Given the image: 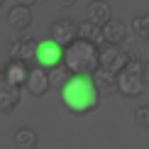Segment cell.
Wrapping results in <instances>:
<instances>
[{"label":"cell","mask_w":149,"mask_h":149,"mask_svg":"<svg viewBox=\"0 0 149 149\" xmlns=\"http://www.w3.org/2000/svg\"><path fill=\"white\" fill-rule=\"evenodd\" d=\"M61 100L73 115H88L98 108L100 95H98L91 76H71V81L61 88Z\"/></svg>","instance_id":"cell-1"},{"label":"cell","mask_w":149,"mask_h":149,"mask_svg":"<svg viewBox=\"0 0 149 149\" xmlns=\"http://www.w3.org/2000/svg\"><path fill=\"white\" fill-rule=\"evenodd\" d=\"M64 66L71 71V76H93L98 71V47L76 37L64 47Z\"/></svg>","instance_id":"cell-2"},{"label":"cell","mask_w":149,"mask_h":149,"mask_svg":"<svg viewBox=\"0 0 149 149\" xmlns=\"http://www.w3.org/2000/svg\"><path fill=\"white\" fill-rule=\"evenodd\" d=\"M117 81V93L122 98H139L144 91V78H142V59L130 56L125 69L115 76Z\"/></svg>","instance_id":"cell-3"},{"label":"cell","mask_w":149,"mask_h":149,"mask_svg":"<svg viewBox=\"0 0 149 149\" xmlns=\"http://www.w3.org/2000/svg\"><path fill=\"white\" fill-rule=\"evenodd\" d=\"M37 44H39V42H37L32 34H20V37H15V39L10 42L8 54H10V59L22 61L24 66L32 69V66H37Z\"/></svg>","instance_id":"cell-4"},{"label":"cell","mask_w":149,"mask_h":149,"mask_svg":"<svg viewBox=\"0 0 149 149\" xmlns=\"http://www.w3.org/2000/svg\"><path fill=\"white\" fill-rule=\"evenodd\" d=\"M132 54H127L122 47H113V44H103L98 49V69L103 71H110V73H120L125 69V64L130 61Z\"/></svg>","instance_id":"cell-5"},{"label":"cell","mask_w":149,"mask_h":149,"mask_svg":"<svg viewBox=\"0 0 149 149\" xmlns=\"http://www.w3.org/2000/svg\"><path fill=\"white\" fill-rule=\"evenodd\" d=\"M64 64V47L54 39H44L37 44V66L44 71H52Z\"/></svg>","instance_id":"cell-6"},{"label":"cell","mask_w":149,"mask_h":149,"mask_svg":"<svg viewBox=\"0 0 149 149\" xmlns=\"http://www.w3.org/2000/svg\"><path fill=\"white\" fill-rule=\"evenodd\" d=\"M76 37H78V24L73 20H69V17H59V20H54L52 27H49V39H54L61 47L71 44Z\"/></svg>","instance_id":"cell-7"},{"label":"cell","mask_w":149,"mask_h":149,"mask_svg":"<svg viewBox=\"0 0 149 149\" xmlns=\"http://www.w3.org/2000/svg\"><path fill=\"white\" fill-rule=\"evenodd\" d=\"M20 98H22V88L12 86L0 71V113H12L20 105Z\"/></svg>","instance_id":"cell-8"},{"label":"cell","mask_w":149,"mask_h":149,"mask_svg":"<svg viewBox=\"0 0 149 149\" xmlns=\"http://www.w3.org/2000/svg\"><path fill=\"white\" fill-rule=\"evenodd\" d=\"M130 37V24H125L122 20H108L103 24V42L105 44H113V47H122L125 39Z\"/></svg>","instance_id":"cell-9"},{"label":"cell","mask_w":149,"mask_h":149,"mask_svg":"<svg viewBox=\"0 0 149 149\" xmlns=\"http://www.w3.org/2000/svg\"><path fill=\"white\" fill-rule=\"evenodd\" d=\"M49 88H52L49 86V73L44 69H39V66H32L27 73V81H24V91L34 98H42Z\"/></svg>","instance_id":"cell-10"},{"label":"cell","mask_w":149,"mask_h":149,"mask_svg":"<svg viewBox=\"0 0 149 149\" xmlns=\"http://www.w3.org/2000/svg\"><path fill=\"white\" fill-rule=\"evenodd\" d=\"M86 20L103 27L108 20H113V8H110L108 0H91L88 8H86Z\"/></svg>","instance_id":"cell-11"},{"label":"cell","mask_w":149,"mask_h":149,"mask_svg":"<svg viewBox=\"0 0 149 149\" xmlns=\"http://www.w3.org/2000/svg\"><path fill=\"white\" fill-rule=\"evenodd\" d=\"M8 24L17 32H24V29L32 24V10L22 8V5H12L8 10Z\"/></svg>","instance_id":"cell-12"},{"label":"cell","mask_w":149,"mask_h":149,"mask_svg":"<svg viewBox=\"0 0 149 149\" xmlns=\"http://www.w3.org/2000/svg\"><path fill=\"white\" fill-rule=\"evenodd\" d=\"M91 81H93V86H95L98 95H110V93H117V81H115V73H110V71L98 69V71L91 76Z\"/></svg>","instance_id":"cell-13"},{"label":"cell","mask_w":149,"mask_h":149,"mask_svg":"<svg viewBox=\"0 0 149 149\" xmlns=\"http://www.w3.org/2000/svg\"><path fill=\"white\" fill-rule=\"evenodd\" d=\"M27 73H29V66H24L22 61H15V59H10L8 64H5V69H3V76L8 78L12 86H20V88H24Z\"/></svg>","instance_id":"cell-14"},{"label":"cell","mask_w":149,"mask_h":149,"mask_svg":"<svg viewBox=\"0 0 149 149\" xmlns=\"http://www.w3.org/2000/svg\"><path fill=\"white\" fill-rule=\"evenodd\" d=\"M78 39H86V42H91L93 47H98L100 49L105 42H103V27H98V24H93V22H81L78 24Z\"/></svg>","instance_id":"cell-15"},{"label":"cell","mask_w":149,"mask_h":149,"mask_svg":"<svg viewBox=\"0 0 149 149\" xmlns=\"http://www.w3.org/2000/svg\"><path fill=\"white\" fill-rule=\"evenodd\" d=\"M12 142H15L17 149H37L39 137H37V132H34L32 127H20L15 132V137H12Z\"/></svg>","instance_id":"cell-16"},{"label":"cell","mask_w":149,"mask_h":149,"mask_svg":"<svg viewBox=\"0 0 149 149\" xmlns=\"http://www.w3.org/2000/svg\"><path fill=\"white\" fill-rule=\"evenodd\" d=\"M130 32L134 34V39L149 42V12H144V15H137L132 22H130Z\"/></svg>","instance_id":"cell-17"},{"label":"cell","mask_w":149,"mask_h":149,"mask_svg":"<svg viewBox=\"0 0 149 149\" xmlns=\"http://www.w3.org/2000/svg\"><path fill=\"white\" fill-rule=\"evenodd\" d=\"M47 73H49V86H52V88H59V91L71 81V71L66 69L64 64L56 66V69H52V71H47Z\"/></svg>","instance_id":"cell-18"},{"label":"cell","mask_w":149,"mask_h":149,"mask_svg":"<svg viewBox=\"0 0 149 149\" xmlns=\"http://www.w3.org/2000/svg\"><path fill=\"white\" fill-rule=\"evenodd\" d=\"M134 125L142 127V130H149V103L139 105V108L134 110Z\"/></svg>","instance_id":"cell-19"},{"label":"cell","mask_w":149,"mask_h":149,"mask_svg":"<svg viewBox=\"0 0 149 149\" xmlns=\"http://www.w3.org/2000/svg\"><path fill=\"white\" fill-rule=\"evenodd\" d=\"M142 78H144V86L149 83V59L142 61Z\"/></svg>","instance_id":"cell-20"},{"label":"cell","mask_w":149,"mask_h":149,"mask_svg":"<svg viewBox=\"0 0 149 149\" xmlns=\"http://www.w3.org/2000/svg\"><path fill=\"white\" fill-rule=\"evenodd\" d=\"M37 3V0H17V3L15 5H22V8H29V10H32V5Z\"/></svg>","instance_id":"cell-21"},{"label":"cell","mask_w":149,"mask_h":149,"mask_svg":"<svg viewBox=\"0 0 149 149\" xmlns=\"http://www.w3.org/2000/svg\"><path fill=\"white\" fill-rule=\"evenodd\" d=\"M59 3H61V5H73L76 0H59Z\"/></svg>","instance_id":"cell-22"},{"label":"cell","mask_w":149,"mask_h":149,"mask_svg":"<svg viewBox=\"0 0 149 149\" xmlns=\"http://www.w3.org/2000/svg\"><path fill=\"white\" fill-rule=\"evenodd\" d=\"M3 3H5V0H0V8H3Z\"/></svg>","instance_id":"cell-23"}]
</instances>
